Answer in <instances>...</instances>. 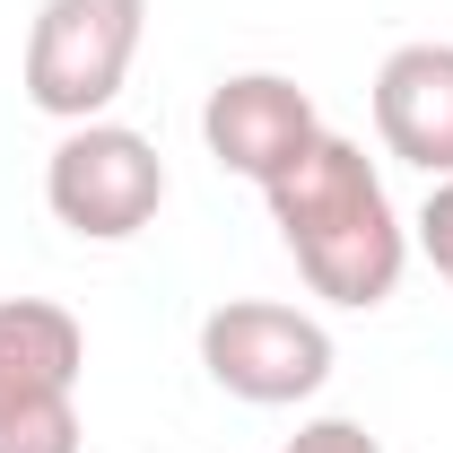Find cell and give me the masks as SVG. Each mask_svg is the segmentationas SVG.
I'll return each mask as SVG.
<instances>
[{"mask_svg": "<svg viewBox=\"0 0 453 453\" xmlns=\"http://www.w3.org/2000/svg\"><path fill=\"white\" fill-rule=\"evenodd\" d=\"M262 201H271L280 244L296 253V280L314 288L323 305L375 314L401 288V271H410V226H401L393 192H384V166L357 140L323 131L280 183H262Z\"/></svg>", "mask_w": 453, "mask_h": 453, "instance_id": "cell-1", "label": "cell"}, {"mask_svg": "<svg viewBox=\"0 0 453 453\" xmlns=\"http://www.w3.org/2000/svg\"><path fill=\"white\" fill-rule=\"evenodd\" d=\"M88 332L53 296H0V453H79Z\"/></svg>", "mask_w": 453, "mask_h": 453, "instance_id": "cell-2", "label": "cell"}, {"mask_svg": "<svg viewBox=\"0 0 453 453\" xmlns=\"http://www.w3.org/2000/svg\"><path fill=\"white\" fill-rule=\"evenodd\" d=\"M149 35V0H44L27 27V105L44 122H105Z\"/></svg>", "mask_w": 453, "mask_h": 453, "instance_id": "cell-3", "label": "cell"}, {"mask_svg": "<svg viewBox=\"0 0 453 453\" xmlns=\"http://www.w3.org/2000/svg\"><path fill=\"white\" fill-rule=\"evenodd\" d=\"M201 375L244 410H296L332 384V332L280 296H226L201 314Z\"/></svg>", "mask_w": 453, "mask_h": 453, "instance_id": "cell-4", "label": "cell"}, {"mask_svg": "<svg viewBox=\"0 0 453 453\" xmlns=\"http://www.w3.org/2000/svg\"><path fill=\"white\" fill-rule=\"evenodd\" d=\"M44 210L79 244H131L166 210V157L131 122H70L44 157Z\"/></svg>", "mask_w": 453, "mask_h": 453, "instance_id": "cell-5", "label": "cell"}, {"mask_svg": "<svg viewBox=\"0 0 453 453\" xmlns=\"http://www.w3.org/2000/svg\"><path fill=\"white\" fill-rule=\"evenodd\" d=\"M201 140H210V157L226 174H244L262 192V183H280L323 140V113H314V96L288 70H235V79L210 88V105H201Z\"/></svg>", "mask_w": 453, "mask_h": 453, "instance_id": "cell-6", "label": "cell"}, {"mask_svg": "<svg viewBox=\"0 0 453 453\" xmlns=\"http://www.w3.org/2000/svg\"><path fill=\"white\" fill-rule=\"evenodd\" d=\"M375 140L427 183L453 174V44H393L375 70Z\"/></svg>", "mask_w": 453, "mask_h": 453, "instance_id": "cell-7", "label": "cell"}, {"mask_svg": "<svg viewBox=\"0 0 453 453\" xmlns=\"http://www.w3.org/2000/svg\"><path fill=\"white\" fill-rule=\"evenodd\" d=\"M410 253H427V271L453 280V174L427 183V201H418V219H410Z\"/></svg>", "mask_w": 453, "mask_h": 453, "instance_id": "cell-8", "label": "cell"}, {"mask_svg": "<svg viewBox=\"0 0 453 453\" xmlns=\"http://www.w3.org/2000/svg\"><path fill=\"white\" fill-rule=\"evenodd\" d=\"M280 453H384V445H375L357 418H305V427H296Z\"/></svg>", "mask_w": 453, "mask_h": 453, "instance_id": "cell-9", "label": "cell"}]
</instances>
